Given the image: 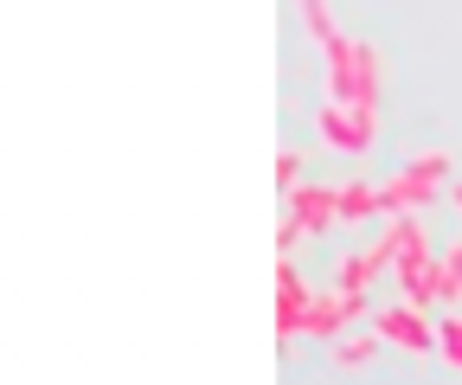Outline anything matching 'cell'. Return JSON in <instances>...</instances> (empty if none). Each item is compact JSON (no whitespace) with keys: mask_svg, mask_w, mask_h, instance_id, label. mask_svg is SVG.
Segmentation results:
<instances>
[{"mask_svg":"<svg viewBox=\"0 0 462 385\" xmlns=\"http://www.w3.org/2000/svg\"><path fill=\"white\" fill-rule=\"evenodd\" d=\"M443 168H449V160H443V154H424V160H411V174H404V180H392V187H385V206H424V199L437 193V180H443Z\"/></svg>","mask_w":462,"mask_h":385,"instance_id":"cell-1","label":"cell"},{"mask_svg":"<svg viewBox=\"0 0 462 385\" xmlns=\"http://www.w3.org/2000/svg\"><path fill=\"white\" fill-rule=\"evenodd\" d=\"M321 129H328V142H340V148H366V109H360V116H340V109H328V116H321Z\"/></svg>","mask_w":462,"mask_h":385,"instance_id":"cell-2","label":"cell"},{"mask_svg":"<svg viewBox=\"0 0 462 385\" xmlns=\"http://www.w3.org/2000/svg\"><path fill=\"white\" fill-rule=\"evenodd\" d=\"M379 335H392L398 347H430V327H424V321H418L411 308H398V315H385V321H379Z\"/></svg>","mask_w":462,"mask_h":385,"instance_id":"cell-3","label":"cell"},{"mask_svg":"<svg viewBox=\"0 0 462 385\" xmlns=\"http://www.w3.org/2000/svg\"><path fill=\"white\" fill-rule=\"evenodd\" d=\"M296 206H302V218H309V225H321V218H328V206H334V199H328V193H302Z\"/></svg>","mask_w":462,"mask_h":385,"instance_id":"cell-4","label":"cell"},{"mask_svg":"<svg viewBox=\"0 0 462 385\" xmlns=\"http://www.w3.org/2000/svg\"><path fill=\"white\" fill-rule=\"evenodd\" d=\"M340 206H346V212H373V193H366V187H354V193H346Z\"/></svg>","mask_w":462,"mask_h":385,"instance_id":"cell-5","label":"cell"},{"mask_svg":"<svg viewBox=\"0 0 462 385\" xmlns=\"http://www.w3.org/2000/svg\"><path fill=\"white\" fill-rule=\"evenodd\" d=\"M456 206H462V187H456Z\"/></svg>","mask_w":462,"mask_h":385,"instance_id":"cell-6","label":"cell"}]
</instances>
